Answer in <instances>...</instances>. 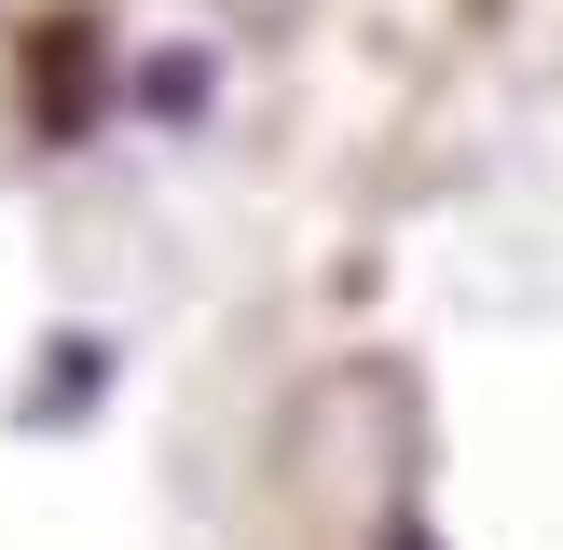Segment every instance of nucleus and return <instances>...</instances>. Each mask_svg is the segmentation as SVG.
<instances>
[{
	"label": "nucleus",
	"instance_id": "obj_1",
	"mask_svg": "<svg viewBox=\"0 0 563 550\" xmlns=\"http://www.w3.org/2000/svg\"><path fill=\"white\" fill-rule=\"evenodd\" d=\"M385 550H440V537H427V522H399V537H385Z\"/></svg>",
	"mask_w": 563,
	"mask_h": 550
}]
</instances>
